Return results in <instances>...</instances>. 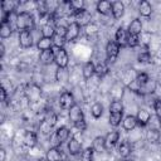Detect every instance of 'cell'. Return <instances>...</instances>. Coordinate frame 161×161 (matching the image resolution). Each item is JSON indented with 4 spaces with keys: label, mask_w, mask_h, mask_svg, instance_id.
<instances>
[{
    "label": "cell",
    "mask_w": 161,
    "mask_h": 161,
    "mask_svg": "<svg viewBox=\"0 0 161 161\" xmlns=\"http://www.w3.org/2000/svg\"><path fill=\"white\" fill-rule=\"evenodd\" d=\"M106 140V146L108 147H113L118 141H119V132L118 131H111L104 136Z\"/></svg>",
    "instance_id": "obj_25"
},
{
    "label": "cell",
    "mask_w": 161,
    "mask_h": 161,
    "mask_svg": "<svg viewBox=\"0 0 161 161\" xmlns=\"http://www.w3.org/2000/svg\"><path fill=\"white\" fill-rule=\"evenodd\" d=\"M125 14V4L119 0L112 3V15L114 19H121Z\"/></svg>",
    "instance_id": "obj_21"
},
{
    "label": "cell",
    "mask_w": 161,
    "mask_h": 161,
    "mask_svg": "<svg viewBox=\"0 0 161 161\" xmlns=\"http://www.w3.org/2000/svg\"><path fill=\"white\" fill-rule=\"evenodd\" d=\"M23 143L26 147H29V148L34 147L38 143V136H36V133L34 131H25L24 132V136H23Z\"/></svg>",
    "instance_id": "obj_15"
},
{
    "label": "cell",
    "mask_w": 161,
    "mask_h": 161,
    "mask_svg": "<svg viewBox=\"0 0 161 161\" xmlns=\"http://www.w3.org/2000/svg\"><path fill=\"white\" fill-rule=\"evenodd\" d=\"M34 28V18L29 11H20L16 16V29L19 31L31 30Z\"/></svg>",
    "instance_id": "obj_1"
},
{
    "label": "cell",
    "mask_w": 161,
    "mask_h": 161,
    "mask_svg": "<svg viewBox=\"0 0 161 161\" xmlns=\"http://www.w3.org/2000/svg\"><path fill=\"white\" fill-rule=\"evenodd\" d=\"M153 109H155V114H157L158 117H161V98H156L153 102Z\"/></svg>",
    "instance_id": "obj_47"
},
{
    "label": "cell",
    "mask_w": 161,
    "mask_h": 161,
    "mask_svg": "<svg viewBox=\"0 0 161 161\" xmlns=\"http://www.w3.org/2000/svg\"><path fill=\"white\" fill-rule=\"evenodd\" d=\"M108 63L107 62H99L98 64H96V74L99 78H103L106 74H108Z\"/></svg>",
    "instance_id": "obj_32"
},
{
    "label": "cell",
    "mask_w": 161,
    "mask_h": 161,
    "mask_svg": "<svg viewBox=\"0 0 161 161\" xmlns=\"http://www.w3.org/2000/svg\"><path fill=\"white\" fill-rule=\"evenodd\" d=\"M74 104H75V101H74V96H73L72 92L65 91L59 96V106H60L62 109H68L69 111Z\"/></svg>",
    "instance_id": "obj_5"
},
{
    "label": "cell",
    "mask_w": 161,
    "mask_h": 161,
    "mask_svg": "<svg viewBox=\"0 0 161 161\" xmlns=\"http://www.w3.org/2000/svg\"><path fill=\"white\" fill-rule=\"evenodd\" d=\"M137 45H140V36L128 34V47L130 48H135Z\"/></svg>",
    "instance_id": "obj_42"
},
{
    "label": "cell",
    "mask_w": 161,
    "mask_h": 161,
    "mask_svg": "<svg viewBox=\"0 0 161 161\" xmlns=\"http://www.w3.org/2000/svg\"><path fill=\"white\" fill-rule=\"evenodd\" d=\"M119 49H121V47L114 40H109L106 45V58H107L106 62L107 63H113L117 59L118 54H119Z\"/></svg>",
    "instance_id": "obj_3"
},
{
    "label": "cell",
    "mask_w": 161,
    "mask_h": 161,
    "mask_svg": "<svg viewBox=\"0 0 161 161\" xmlns=\"http://www.w3.org/2000/svg\"><path fill=\"white\" fill-rule=\"evenodd\" d=\"M92 147H93V150H94L96 152H98V153L103 152V151L107 148L104 136H97V137L93 140V142H92Z\"/></svg>",
    "instance_id": "obj_26"
},
{
    "label": "cell",
    "mask_w": 161,
    "mask_h": 161,
    "mask_svg": "<svg viewBox=\"0 0 161 161\" xmlns=\"http://www.w3.org/2000/svg\"><path fill=\"white\" fill-rule=\"evenodd\" d=\"M54 58H55V50H54V47L52 49H48V50H44V52H40V55H39V60L42 64L44 65H49L54 62Z\"/></svg>",
    "instance_id": "obj_14"
},
{
    "label": "cell",
    "mask_w": 161,
    "mask_h": 161,
    "mask_svg": "<svg viewBox=\"0 0 161 161\" xmlns=\"http://www.w3.org/2000/svg\"><path fill=\"white\" fill-rule=\"evenodd\" d=\"M19 44L24 49H28V48L33 47V34H31V30L19 31Z\"/></svg>",
    "instance_id": "obj_11"
},
{
    "label": "cell",
    "mask_w": 161,
    "mask_h": 161,
    "mask_svg": "<svg viewBox=\"0 0 161 161\" xmlns=\"http://www.w3.org/2000/svg\"><path fill=\"white\" fill-rule=\"evenodd\" d=\"M0 93H1V102H5V101H6V97H8V91H6L5 88L1 87Z\"/></svg>",
    "instance_id": "obj_48"
},
{
    "label": "cell",
    "mask_w": 161,
    "mask_h": 161,
    "mask_svg": "<svg viewBox=\"0 0 161 161\" xmlns=\"http://www.w3.org/2000/svg\"><path fill=\"white\" fill-rule=\"evenodd\" d=\"M67 77H68V73H67V70L65 69H63V68H57V72H55V78H57V80H63V79H67Z\"/></svg>",
    "instance_id": "obj_43"
},
{
    "label": "cell",
    "mask_w": 161,
    "mask_h": 161,
    "mask_svg": "<svg viewBox=\"0 0 161 161\" xmlns=\"http://www.w3.org/2000/svg\"><path fill=\"white\" fill-rule=\"evenodd\" d=\"M109 113H123L122 101H112L109 104Z\"/></svg>",
    "instance_id": "obj_35"
},
{
    "label": "cell",
    "mask_w": 161,
    "mask_h": 161,
    "mask_svg": "<svg viewBox=\"0 0 161 161\" xmlns=\"http://www.w3.org/2000/svg\"><path fill=\"white\" fill-rule=\"evenodd\" d=\"M137 60H138L140 63H148V62L151 60V54H150V52H148V50H143V52L138 53Z\"/></svg>",
    "instance_id": "obj_40"
},
{
    "label": "cell",
    "mask_w": 161,
    "mask_h": 161,
    "mask_svg": "<svg viewBox=\"0 0 161 161\" xmlns=\"http://www.w3.org/2000/svg\"><path fill=\"white\" fill-rule=\"evenodd\" d=\"M156 88H157V82L155 79H151L150 78L146 83L140 84L138 91H137V94H140V96H150V94H152L156 91Z\"/></svg>",
    "instance_id": "obj_7"
},
{
    "label": "cell",
    "mask_w": 161,
    "mask_h": 161,
    "mask_svg": "<svg viewBox=\"0 0 161 161\" xmlns=\"http://www.w3.org/2000/svg\"><path fill=\"white\" fill-rule=\"evenodd\" d=\"M121 121H123V113H109L108 122L111 126L117 127L121 125Z\"/></svg>",
    "instance_id": "obj_33"
},
{
    "label": "cell",
    "mask_w": 161,
    "mask_h": 161,
    "mask_svg": "<svg viewBox=\"0 0 161 161\" xmlns=\"http://www.w3.org/2000/svg\"><path fill=\"white\" fill-rule=\"evenodd\" d=\"M98 31V26L93 23H89L88 25H86V34L87 35H93V34H97Z\"/></svg>",
    "instance_id": "obj_45"
},
{
    "label": "cell",
    "mask_w": 161,
    "mask_h": 161,
    "mask_svg": "<svg viewBox=\"0 0 161 161\" xmlns=\"http://www.w3.org/2000/svg\"><path fill=\"white\" fill-rule=\"evenodd\" d=\"M69 5L72 9V15H75L86 9V4L83 0H69Z\"/></svg>",
    "instance_id": "obj_31"
},
{
    "label": "cell",
    "mask_w": 161,
    "mask_h": 161,
    "mask_svg": "<svg viewBox=\"0 0 161 161\" xmlns=\"http://www.w3.org/2000/svg\"><path fill=\"white\" fill-rule=\"evenodd\" d=\"M160 128H161V117H160Z\"/></svg>",
    "instance_id": "obj_53"
},
{
    "label": "cell",
    "mask_w": 161,
    "mask_h": 161,
    "mask_svg": "<svg viewBox=\"0 0 161 161\" xmlns=\"http://www.w3.org/2000/svg\"><path fill=\"white\" fill-rule=\"evenodd\" d=\"M54 34H55V23L47 21L45 24H43V26H42V36L53 38Z\"/></svg>",
    "instance_id": "obj_24"
},
{
    "label": "cell",
    "mask_w": 161,
    "mask_h": 161,
    "mask_svg": "<svg viewBox=\"0 0 161 161\" xmlns=\"http://www.w3.org/2000/svg\"><path fill=\"white\" fill-rule=\"evenodd\" d=\"M125 161H135V160H132V158H128V160H125Z\"/></svg>",
    "instance_id": "obj_52"
},
{
    "label": "cell",
    "mask_w": 161,
    "mask_h": 161,
    "mask_svg": "<svg viewBox=\"0 0 161 161\" xmlns=\"http://www.w3.org/2000/svg\"><path fill=\"white\" fill-rule=\"evenodd\" d=\"M73 125H74V127H75L79 132H83V131L87 130V122H86V119L78 121V122H75V123H73Z\"/></svg>",
    "instance_id": "obj_46"
},
{
    "label": "cell",
    "mask_w": 161,
    "mask_h": 161,
    "mask_svg": "<svg viewBox=\"0 0 161 161\" xmlns=\"http://www.w3.org/2000/svg\"><path fill=\"white\" fill-rule=\"evenodd\" d=\"M131 152H132V147H131V143L128 141H123L118 145V153L121 157L126 158L131 155Z\"/></svg>",
    "instance_id": "obj_30"
},
{
    "label": "cell",
    "mask_w": 161,
    "mask_h": 161,
    "mask_svg": "<svg viewBox=\"0 0 161 161\" xmlns=\"http://www.w3.org/2000/svg\"><path fill=\"white\" fill-rule=\"evenodd\" d=\"M6 158V151L5 148H0V161H5Z\"/></svg>",
    "instance_id": "obj_49"
},
{
    "label": "cell",
    "mask_w": 161,
    "mask_h": 161,
    "mask_svg": "<svg viewBox=\"0 0 161 161\" xmlns=\"http://www.w3.org/2000/svg\"><path fill=\"white\" fill-rule=\"evenodd\" d=\"M151 118V113L146 109V108H140L137 114H136V119H137V125L140 127H146L150 122Z\"/></svg>",
    "instance_id": "obj_13"
},
{
    "label": "cell",
    "mask_w": 161,
    "mask_h": 161,
    "mask_svg": "<svg viewBox=\"0 0 161 161\" xmlns=\"http://www.w3.org/2000/svg\"><path fill=\"white\" fill-rule=\"evenodd\" d=\"M42 96V89L39 86H36L35 83H31V84H28L26 88H25V97L29 102H36L39 101Z\"/></svg>",
    "instance_id": "obj_4"
},
{
    "label": "cell",
    "mask_w": 161,
    "mask_h": 161,
    "mask_svg": "<svg viewBox=\"0 0 161 161\" xmlns=\"http://www.w3.org/2000/svg\"><path fill=\"white\" fill-rule=\"evenodd\" d=\"M82 73H83L84 79H89V78H92V77L96 74V64H94L93 62H87V63L83 65Z\"/></svg>",
    "instance_id": "obj_28"
},
{
    "label": "cell",
    "mask_w": 161,
    "mask_h": 161,
    "mask_svg": "<svg viewBox=\"0 0 161 161\" xmlns=\"http://www.w3.org/2000/svg\"><path fill=\"white\" fill-rule=\"evenodd\" d=\"M148 79H150V77H148V74H147V73H145V72H137V75H136V80H137L140 84H143V83H146Z\"/></svg>",
    "instance_id": "obj_44"
},
{
    "label": "cell",
    "mask_w": 161,
    "mask_h": 161,
    "mask_svg": "<svg viewBox=\"0 0 161 161\" xmlns=\"http://www.w3.org/2000/svg\"><path fill=\"white\" fill-rule=\"evenodd\" d=\"M36 48L42 52L44 50H48V49H52L53 48V40L52 38H45V36H40L36 42Z\"/></svg>",
    "instance_id": "obj_27"
},
{
    "label": "cell",
    "mask_w": 161,
    "mask_h": 161,
    "mask_svg": "<svg viewBox=\"0 0 161 161\" xmlns=\"http://www.w3.org/2000/svg\"><path fill=\"white\" fill-rule=\"evenodd\" d=\"M138 13L141 14V16H145V18H148L151 16L152 14V5L150 1L147 0H142L138 5Z\"/></svg>",
    "instance_id": "obj_23"
},
{
    "label": "cell",
    "mask_w": 161,
    "mask_h": 161,
    "mask_svg": "<svg viewBox=\"0 0 161 161\" xmlns=\"http://www.w3.org/2000/svg\"><path fill=\"white\" fill-rule=\"evenodd\" d=\"M36 161H47V158H39V160H36Z\"/></svg>",
    "instance_id": "obj_51"
},
{
    "label": "cell",
    "mask_w": 161,
    "mask_h": 161,
    "mask_svg": "<svg viewBox=\"0 0 161 161\" xmlns=\"http://www.w3.org/2000/svg\"><path fill=\"white\" fill-rule=\"evenodd\" d=\"M114 39H116L114 42H116L121 48H126V47H128V31H127L125 28L119 26V28L116 30Z\"/></svg>",
    "instance_id": "obj_10"
},
{
    "label": "cell",
    "mask_w": 161,
    "mask_h": 161,
    "mask_svg": "<svg viewBox=\"0 0 161 161\" xmlns=\"http://www.w3.org/2000/svg\"><path fill=\"white\" fill-rule=\"evenodd\" d=\"M94 152H96V151L93 150L92 146L84 148V150L82 151V153H80L82 161H93V158H94Z\"/></svg>",
    "instance_id": "obj_36"
},
{
    "label": "cell",
    "mask_w": 161,
    "mask_h": 161,
    "mask_svg": "<svg viewBox=\"0 0 161 161\" xmlns=\"http://www.w3.org/2000/svg\"><path fill=\"white\" fill-rule=\"evenodd\" d=\"M68 114H69V119H70L73 123L84 119V113H83V111H82V108H80V106H79L78 103H75V104L69 109Z\"/></svg>",
    "instance_id": "obj_12"
},
{
    "label": "cell",
    "mask_w": 161,
    "mask_h": 161,
    "mask_svg": "<svg viewBox=\"0 0 161 161\" xmlns=\"http://www.w3.org/2000/svg\"><path fill=\"white\" fill-rule=\"evenodd\" d=\"M53 126L48 122V121H45V119H43L42 122H40V125H39V130H40V132L43 133V135H50L52 132H53Z\"/></svg>",
    "instance_id": "obj_39"
},
{
    "label": "cell",
    "mask_w": 161,
    "mask_h": 161,
    "mask_svg": "<svg viewBox=\"0 0 161 161\" xmlns=\"http://www.w3.org/2000/svg\"><path fill=\"white\" fill-rule=\"evenodd\" d=\"M96 10L102 15L112 14V3L108 0H99L96 4Z\"/></svg>",
    "instance_id": "obj_17"
},
{
    "label": "cell",
    "mask_w": 161,
    "mask_h": 161,
    "mask_svg": "<svg viewBox=\"0 0 161 161\" xmlns=\"http://www.w3.org/2000/svg\"><path fill=\"white\" fill-rule=\"evenodd\" d=\"M161 137V132L160 130H155V128H148L146 131V140L150 143H158Z\"/></svg>",
    "instance_id": "obj_29"
},
{
    "label": "cell",
    "mask_w": 161,
    "mask_h": 161,
    "mask_svg": "<svg viewBox=\"0 0 161 161\" xmlns=\"http://www.w3.org/2000/svg\"><path fill=\"white\" fill-rule=\"evenodd\" d=\"M73 16L75 18V23H78L80 26L82 25H88L91 23V14H89V11L87 9L79 11L78 14H75Z\"/></svg>",
    "instance_id": "obj_19"
},
{
    "label": "cell",
    "mask_w": 161,
    "mask_h": 161,
    "mask_svg": "<svg viewBox=\"0 0 161 161\" xmlns=\"http://www.w3.org/2000/svg\"><path fill=\"white\" fill-rule=\"evenodd\" d=\"M52 40H53V47L57 48V49L63 48L64 44L67 43L65 36H62V35H58V34H54V36L52 38Z\"/></svg>",
    "instance_id": "obj_37"
},
{
    "label": "cell",
    "mask_w": 161,
    "mask_h": 161,
    "mask_svg": "<svg viewBox=\"0 0 161 161\" xmlns=\"http://www.w3.org/2000/svg\"><path fill=\"white\" fill-rule=\"evenodd\" d=\"M80 25L75 21H72L68 24L67 26V35H65V39L67 42H73L75 40L78 36H79V33H80Z\"/></svg>",
    "instance_id": "obj_9"
},
{
    "label": "cell",
    "mask_w": 161,
    "mask_h": 161,
    "mask_svg": "<svg viewBox=\"0 0 161 161\" xmlns=\"http://www.w3.org/2000/svg\"><path fill=\"white\" fill-rule=\"evenodd\" d=\"M69 135H70V131H69L65 126L58 127V128L50 135L52 147H59L64 141H67V140L69 138Z\"/></svg>",
    "instance_id": "obj_2"
},
{
    "label": "cell",
    "mask_w": 161,
    "mask_h": 161,
    "mask_svg": "<svg viewBox=\"0 0 161 161\" xmlns=\"http://www.w3.org/2000/svg\"><path fill=\"white\" fill-rule=\"evenodd\" d=\"M57 49V48H55ZM68 60H69V57H68V53L64 48H60V49H57L55 50V58H54V63L57 64V68H63L65 69L67 65H68Z\"/></svg>",
    "instance_id": "obj_6"
},
{
    "label": "cell",
    "mask_w": 161,
    "mask_h": 161,
    "mask_svg": "<svg viewBox=\"0 0 161 161\" xmlns=\"http://www.w3.org/2000/svg\"><path fill=\"white\" fill-rule=\"evenodd\" d=\"M136 75H137V72H135V69H127L122 73L121 75V82L125 87H127L128 84H131L135 79H136Z\"/></svg>",
    "instance_id": "obj_22"
},
{
    "label": "cell",
    "mask_w": 161,
    "mask_h": 161,
    "mask_svg": "<svg viewBox=\"0 0 161 161\" xmlns=\"http://www.w3.org/2000/svg\"><path fill=\"white\" fill-rule=\"evenodd\" d=\"M148 125H150V128H155V130H160L161 131V128H160V117L157 114H152L151 116Z\"/></svg>",
    "instance_id": "obj_41"
},
{
    "label": "cell",
    "mask_w": 161,
    "mask_h": 161,
    "mask_svg": "<svg viewBox=\"0 0 161 161\" xmlns=\"http://www.w3.org/2000/svg\"><path fill=\"white\" fill-rule=\"evenodd\" d=\"M13 28L10 24H1L0 25V36L1 39H6V38H10V35L13 34Z\"/></svg>",
    "instance_id": "obj_34"
},
{
    "label": "cell",
    "mask_w": 161,
    "mask_h": 161,
    "mask_svg": "<svg viewBox=\"0 0 161 161\" xmlns=\"http://www.w3.org/2000/svg\"><path fill=\"white\" fill-rule=\"evenodd\" d=\"M122 126H123V130L125 131H133L138 125H137V119H136V116H132V114H128L123 118L122 121Z\"/></svg>",
    "instance_id": "obj_20"
},
{
    "label": "cell",
    "mask_w": 161,
    "mask_h": 161,
    "mask_svg": "<svg viewBox=\"0 0 161 161\" xmlns=\"http://www.w3.org/2000/svg\"><path fill=\"white\" fill-rule=\"evenodd\" d=\"M127 31H128V34H131V35H137V36H140V34L142 33V21H141L138 18L133 19V20L130 23Z\"/></svg>",
    "instance_id": "obj_18"
},
{
    "label": "cell",
    "mask_w": 161,
    "mask_h": 161,
    "mask_svg": "<svg viewBox=\"0 0 161 161\" xmlns=\"http://www.w3.org/2000/svg\"><path fill=\"white\" fill-rule=\"evenodd\" d=\"M82 141L77 138V136H72L68 140V152L72 156H78L82 153Z\"/></svg>",
    "instance_id": "obj_8"
},
{
    "label": "cell",
    "mask_w": 161,
    "mask_h": 161,
    "mask_svg": "<svg viewBox=\"0 0 161 161\" xmlns=\"http://www.w3.org/2000/svg\"><path fill=\"white\" fill-rule=\"evenodd\" d=\"M47 161H63V152L59 147H50L45 155Z\"/></svg>",
    "instance_id": "obj_16"
},
{
    "label": "cell",
    "mask_w": 161,
    "mask_h": 161,
    "mask_svg": "<svg viewBox=\"0 0 161 161\" xmlns=\"http://www.w3.org/2000/svg\"><path fill=\"white\" fill-rule=\"evenodd\" d=\"M4 54H5V45H4V43H1L0 44V58H3Z\"/></svg>",
    "instance_id": "obj_50"
},
{
    "label": "cell",
    "mask_w": 161,
    "mask_h": 161,
    "mask_svg": "<svg viewBox=\"0 0 161 161\" xmlns=\"http://www.w3.org/2000/svg\"><path fill=\"white\" fill-rule=\"evenodd\" d=\"M91 113H92V116L94 117V118H99L102 114H103V106L101 104V103H94V104H92V107H91Z\"/></svg>",
    "instance_id": "obj_38"
}]
</instances>
